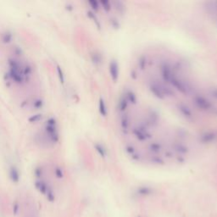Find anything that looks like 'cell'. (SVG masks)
<instances>
[{"label": "cell", "mask_w": 217, "mask_h": 217, "mask_svg": "<svg viewBox=\"0 0 217 217\" xmlns=\"http://www.w3.org/2000/svg\"><path fill=\"white\" fill-rule=\"evenodd\" d=\"M36 187H37V189H38V191L40 192L41 193H42V194H46V193L48 192V190H49V187L47 186V184L45 183L44 182H42V181H38V182H36Z\"/></svg>", "instance_id": "cell-1"}, {"label": "cell", "mask_w": 217, "mask_h": 217, "mask_svg": "<svg viewBox=\"0 0 217 217\" xmlns=\"http://www.w3.org/2000/svg\"><path fill=\"white\" fill-rule=\"evenodd\" d=\"M9 176H10V179L14 182H19L20 180V175L18 171L15 168H12L10 170V173H9Z\"/></svg>", "instance_id": "cell-2"}, {"label": "cell", "mask_w": 217, "mask_h": 217, "mask_svg": "<svg viewBox=\"0 0 217 217\" xmlns=\"http://www.w3.org/2000/svg\"><path fill=\"white\" fill-rule=\"evenodd\" d=\"M152 193L151 189L149 187H140L138 189V193L140 195H143V196H146V195H149Z\"/></svg>", "instance_id": "cell-3"}, {"label": "cell", "mask_w": 217, "mask_h": 217, "mask_svg": "<svg viewBox=\"0 0 217 217\" xmlns=\"http://www.w3.org/2000/svg\"><path fill=\"white\" fill-rule=\"evenodd\" d=\"M45 195H46V197H47L49 201H50V202H53V201H54L55 196H54V193H53L52 189L49 188V190H48V192L46 193V194Z\"/></svg>", "instance_id": "cell-4"}, {"label": "cell", "mask_w": 217, "mask_h": 217, "mask_svg": "<svg viewBox=\"0 0 217 217\" xmlns=\"http://www.w3.org/2000/svg\"><path fill=\"white\" fill-rule=\"evenodd\" d=\"M20 210V205L18 203H15L14 205H13V213L14 215H18Z\"/></svg>", "instance_id": "cell-5"}, {"label": "cell", "mask_w": 217, "mask_h": 217, "mask_svg": "<svg viewBox=\"0 0 217 217\" xmlns=\"http://www.w3.org/2000/svg\"><path fill=\"white\" fill-rule=\"evenodd\" d=\"M55 174H56L57 177H59V178L63 177V173H62L61 170H60V169H57L56 171H55Z\"/></svg>", "instance_id": "cell-6"}, {"label": "cell", "mask_w": 217, "mask_h": 217, "mask_svg": "<svg viewBox=\"0 0 217 217\" xmlns=\"http://www.w3.org/2000/svg\"><path fill=\"white\" fill-rule=\"evenodd\" d=\"M138 217H140V216H138Z\"/></svg>", "instance_id": "cell-7"}]
</instances>
